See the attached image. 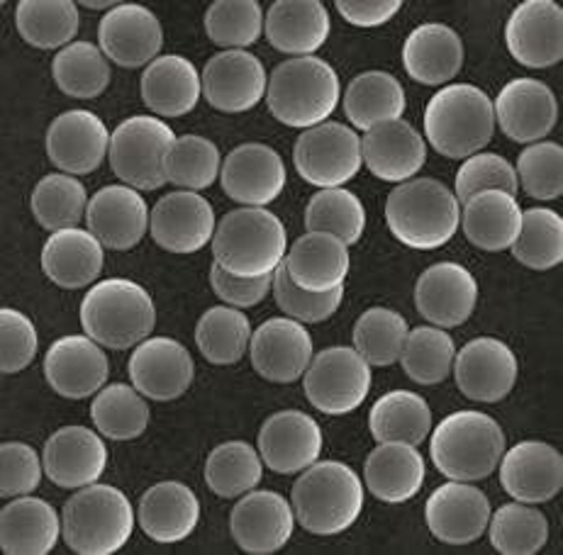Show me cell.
I'll return each instance as SVG.
<instances>
[{
    "instance_id": "6da1fadb",
    "label": "cell",
    "mask_w": 563,
    "mask_h": 555,
    "mask_svg": "<svg viewBox=\"0 0 563 555\" xmlns=\"http://www.w3.org/2000/svg\"><path fill=\"white\" fill-rule=\"evenodd\" d=\"M298 524L314 536H334L352 529L364 509V485L340 460L312 463L290 492Z\"/></svg>"
},
{
    "instance_id": "7a4b0ae2",
    "label": "cell",
    "mask_w": 563,
    "mask_h": 555,
    "mask_svg": "<svg viewBox=\"0 0 563 555\" xmlns=\"http://www.w3.org/2000/svg\"><path fill=\"white\" fill-rule=\"evenodd\" d=\"M288 252L286 226L266 208H240L224 214L216 236V264L240 278L272 276Z\"/></svg>"
},
{
    "instance_id": "3957f363",
    "label": "cell",
    "mask_w": 563,
    "mask_h": 555,
    "mask_svg": "<svg viewBox=\"0 0 563 555\" xmlns=\"http://www.w3.org/2000/svg\"><path fill=\"white\" fill-rule=\"evenodd\" d=\"M386 222L400 244L432 252L454 240L461 222L459 200L434 178L405 180L390 190Z\"/></svg>"
},
{
    "instance_id": "277c9868",
    "label": "cell",
    "mask_w": 563,
    "mask_h": 555,
    "mask_svg": "<svg viewBox=\"0 0 563 555\" xmlns=\"http://www.w3.org/2000/svg\"><path fill=\"white\" fill-rule=\"evenodd\" d=\"M505 453V434L490 414L454 412L444 417L430 441L434 468L449 480L478 482L498 470Z\"/></svg>"
},
{
    "instance_id": "5b68a950",
    "label": "cell",
    "mask_w": 563,
    "mask_h": 555,
    "mask_svg": "<svg viewBox=\"0 0 563 555\" xmlns=\"http://www.w3.org/2000/svg\"><path fill=\"white\" fill-rule=\"evenodd\" d=\"M495 110L486 90L471 84L439 88L424 110V134L437 154L468 158L488 146Z\"/></svg>"
},
{
    "instance_id": "8992f818",
    "label": "cell",
    "mask_w": 563,
    "mask_h": 555,
    "mask_svg": "<svg viewBox=\"0 0 563 555\" xmlns=\"http://www.w3.org/2000/svg\"><path fill=\"white\" fill-rule=\"evenodd\" d=\"M134 531V509L128 495L112 485L93 482L74 492L62 509V534L78 555H112Z\"/></svg>"
},
{
    "instance_id": "52a82bcc",
    "label": "cell",
    "mask_w": 563,
    "mask_h": 555,
    "mask_svg": "<svg viewBox=\"0 0 563 555\" xmlns=\"http://www.w3.org/2000/svg\"><path fill=\"white\" fill-rule=\"evenodd\" d=\"M342 86L332 66L318 56L278 64L268 78V110L286 127L310 130L328 120L340 103Z\"/></svg>"
},
{
    "instance_id": "ba28073f",
    "label": "cell",
    "mask_w": 563,
    "mask_h": 555,
    "mask_svg": "<svg viewBox=\"0 0 563 555\" xmlns=\"http://www.w3.org/2000/svg\"><path fill=\"white\" fill-rule=\"evenodd\" d=\"M156 308L150 292L128 278L100 280L81 302L84 332L100 346L128 351L154 332Z\"/></svg>"
},
{
    "instance_id": "9c48e42d",
    "label": "cell",
    "mask_w": 563,
    "mask_h": 555,
    "mask_svg": "<svg viewBox=\"0 0 563 555\" xmlns=\"http://www.w3.org/2000/svg\"><path fill=\"white\" fill-rule=\"evenodd\" d=\"M174 142V130L159 118H128L110 137L112 174L134 190H159L166 184L164 158Z\"/></svg>"
},
{
    "instance_id": "30bf717a",
    "label": "cell",
    "mask_w": 563,
    "mask_h": 555,
    "mask_svg": "<svg viewBox=\"0 0 563 555\" xmlns=\"http://www.w3.org/2000/svg\"><path fill=\"white\" fill-rule=\"evenodd\" d=\"M292 164L298 176L314 188H344L362 171V140L340 122H322L300 134Z\"/></svg>"
},
{
    "instance_id": "8fae6325",
    "label": "cell",
    "mask_w": 563,
    "mask_h": 555,
    "mask_svg": "<svg viewBox=\"0 0 563 555\" xmlns=\"http://www.w3.org/2000/svg\"><path fill=\"white\" fill-rule=\"evenodd\" d=\"M302 385L314 410L342 417L358 410L368 398L371 366L356 348L330 346L312 356Z\"/></svg>"
},
{
    "instance_id": "7c38bea8",
    "label": "cell",
    "mask_w": 563,
    "mask_h": 555,
    "mask_svg": "<svg viewBox=\"0 0 563 555\" xmlns=\"http://www.w3.org/2000/svg\"><path fill=\"white\" fill-rule=\"evenodd\" d=\"M505 44L517 64L527 69H549L563 59V10L554 0H525L517 5Z\"/></svg>"
},
{
    "instance_id": "4fadbf2b",
    "label": "cell",
    "mask_w": 563,
    "mask_h": 555,
    "mask_svg": "<svg viewBox=\"0 0 563 555\" xmlns=\"http://www.w3.org/2000/svg\"><path fill=\"white\" fill-rule=\"evenodd\" d=\"M44 378L66 400H86L103 390L110 376V360L88 334L56 338L44 356Z\"/></svg>"
},
{
    "instance_id": "5bb4252c",
    "label": "cell",
    "mask_w": 563,
    "mask_h": 555,
    "mask_svg": "<svg viewBox=\"0 0 563 555\" xmlns=\"http://www.w3.org/2000/svg\"><path fill=\"white\" fill-rule=\"evenodd\" d=\"M128 373L132 388H137L146 400L172 402L190 388L196 378V364L181 342L152 336L134 348Z\"/></svg>"
},
{
    "instance_id": "9a60e30c",
    "label": "cell",
    "mask_w": 563,
    "mask_h": 555,
    "mask_svg": "<svg viewBox=\"0 0 563 555\" xmlns=\"http://www.w3.org/2000/svg\"><path fill=\"white\" fill-rule=\"evenodd\" d=\"M200 84L206 103L228 115L256 108L268 90L264 64L246 49H230L212 56L202 69Z\"/></svg>"
},
{
    "instance_id": "2e32d148",
    "label": "cell",
    "mask_w": 563,
    "mask_h": 555,
    "mask_svg": "<svg viewBox=\"0 0 563 555\" xmlns=\"http://www.w3.org/2000/svg\"><path fill=\"white\" fill-rule=\"evenodd\" d=\"M286 164L266 144H242L224 158L220 184L224 196L242 208H266L286 188Z\"/></svg>"
},
{
    "instance_id": "e0dca14e",
    "label": "cell",
    "mask_w": 563,
    "mask_h": 555,
    "mask_svg": "<svg viewBox=\"0 0 563 555\" xmlns=\"http://www.w3.org/2000/svg\"><path fill=\"white\" fill-rule=\"evenodd\" d=\"M520 366L512 348L493 336H478L454 358L456 388L473 402H500L512 392Z\"/></svg>"
},
{
    "instance_id": "ac0fdd59",
    "label": "cell",
    "mask_w": 563,
    "mask_h": 555,
    "mask_svg": "<svg viewBox=\"0 0 563 555\" xmlns=\"http://www.w3.org/2000/svg\"><path fill=\"white\" fill-rule=\"evenodd\" d=\"M216 210L194 190L168 192L152 210L150 232L168 254H196L216 236Z\"/></svg>"
},
{
    "instance_id": "d6986e66",
    "label": "cell",
    "mask_w": 563,
    "mask_h": 555,
    "mask_svg": "<svg viewBox=\"0 0 563 555\" xmlns=\"http://www.w3.org/2000/svg\"><path fill=\"white\" fill-rule=\"evenodd\" d=\"M98 42L108 62L122 69H140L159 59L164 30L150 8L120 3L100 20Z\"/></svg>"
},
{
    "instance_id": "ffe728a7",
    "label": "cell",
    "mask_w": 563,
    "mask_h": 555,
    "mask_svg": "<svg viewBox=\"0 0 563 555\" xmlns=\"http://www.w3.org/2000/svg\"><path fill=\"white\" fill-rule=\"evenodd\" d=\"M296 526V512L284 495L272 490L246 492L230 514L236 546L250 555H272L286 546Z\"/></svg>"
},
{
    "instance_id": "44dd1931",
    "label": "cell",
    "mask_w": 563,
    "mask_h": 555,
    "mask_svg": "<svg viewBox=\"0 0 563 555\" xmlns=\"http://www.w3.org/2000/svg\"><path fill=\"white\" fill-rule=\"evenodd\" d=\"M250 356L254 370L264 380L296 382L306 376L312 360V336L290 317H274L252 332Z\"/></svg>"
},
{
    "instance_id": "7402d4cb",
    "label": "cell",
    "mask_w": 563,
    "mask_h": 555,
    "mask_svg": "<svg viewBox=\"0 0 563 555\" xmlns=\"http://www.w3.org/2000/svg\"><path fill=\"white\" fill-rule=\"evenodd\" d=\"M493 110L505 137L517 144L542 142L559 122L554 90L537 78H515L505 84Z\"/></svg>"
},
{
    "instance_id": "603a6c76",
    "label": "cell",
    "mask_w": 563,
    "mask_h": 555,
    "mask_svg": "<svg viewBox=\"0 0 563 555\" xmlns=\"http://www.w3.org/2000/svg\"><path fill=\"white\" fill-rule=\"evenodd\" d=\"M322 446L320 424L298 410L272 414L258 432V456L268 470L278 475H296L310 468L318 463Z\"/></svg>"
},
{
    "instance_id": "cb8c5ba5",
    "label": "cell",
    "mask_w": 563,
    "mask_h": 555,
    "mask_svg": "<svg viewBox=\"0 0 563 555\" xmlns=\"http://www.w3.org/2000/svg\"><path fill=\"white\" fill-rule=\"evenodd\" d=\"M110 137L106 122L96 112H62L47 130V156L69 176L93 174L110 154Z\"/></svg>"
},
{
    "instance_id": "d4e9b609",
    "label": "cell",
    "mask_w": 563,
    "mask_h": 555,
    "mask_svg": "<svg viewBox=\"0 0 563 555\" xmlns=\"http://www.w3.org/2000/svg\"><path fill=\"white\" fill-rule=\"evenodd\" d=\"M478 302V282L468 268L444 260L420 276L415 286V308L439 330H454L468 322Z\"/></svg>"
},
{
    "instance_id": "484cf974",
    "label": "cell",
    "mask_w": 563,
    "mask_h": 555,
    "mask_svg": "<svg viewBox=\"0 0 563 555\" xmlns=\"http://www.w3.org/2000/svg\"><path fill=\"white\" fill-rule=\"evenodd\" d=\"M500 485L515 502L542 504L563 487L561 453L544 441H520L500 458Z\"/></svg>"
},
{
    "instance_id": "4316f807",
    "label": "cell",
    "mask_w": 563,
    "mask_h": 555,
    "mask_svg": "<svg viewBox=\"0 0 563 555\" xmlns=\"http://www.w3.org/2000/svg\"><path fill=\"white\" fill-rule=\"evenodd\" d=\"M424 517L434 539L449 546H468L486 534L490 502L478 487L452 480L430 495Z\"/></svg>"
},
{
    "instance_id": "83f0119b",
    "label": "cell",
    "mask_w": 563,
    "mask_h": 555,
    "mask_svg": "<svg viewBox=\"0 0 563 555\" xmlns=\"http://www.w3.org/2000/svg\"><path fill=\"white\" fill-rule=\"evenodd\" d=\"M152 212L146 200L130 186L100 188L88 200L86 224L96 240L110 252H130L150 230Z\"/></svg>"
},
{
    "instance_id": "f1b7e54d",
    "label": "cell",
    "mask_w": 563,
    "mask_h": 555,
    "mask_svg": "<svg viewBox=\"0 0 563 555\" xmlns=\"http://www.w3.org/2000/svg\"><path fill=\"white\" fill-rule=\"evenodd\" d=\"M44 475L64 490H81L108 470V448L86 426H64L54 432L42 451Z\"/></svg>"
},
{
    "instance_id": "f546056e",
    "label": "cell",
    "mask_w": 563,
    "mask_h": 555,
    "mask_svg": "<svg viewBox=\"0 0 563 555\" xmlns=\"http://www.w3.org/2000/svg\"><path fill=\"white\" fill-rule=\"evenodd\" d=\"M362 156L371 174L383 184H405L420 174L427 162V144L410 122H386L368 130Z\"/></svg>"
},
{
    "instance_id": "4dcf8cb0",
    "label": "cell",
    "mask_w": 563,
    "mask_h": 555,
    "mask_svg": "<svg viewBox=\"0 0 563 555\" xmlns=\"http://www.w3.org/2000/svg\"><path fill=\"white\" fill-rule=\"evenodd\" d=\"M402 64L418 84L442 86L454 81L464 66V42L459 32L442 22L415 27L402 44Z\"/></svg>"
},
{
    "instance_id": "1f68e13d",
    "label": "cell",
    "mask_w": 563,
    "mask_h": 555,
    "mask_svg": "<svg viewBox=\"0 0 563 555\" xmlns=\"http://www.w3.org/2000/svg\"><path fill=\"white\" fill-rule=\"evenodd\" d=\"M137 521L156 543L186 541L200 521V502L188 485L166 480L142 495Z\"/></svg>"
},
{
    "instance_id": "d6a6232c",
    "label": "cell",
    "mask_w": 563,
    "mask_h": 555,
    "mask_svg": "<svg viewBox=\"0 0 563 555\" xmlns=\"http://www.w3.org/2000/svg\"><path fill=\"white\" fill-rule=\"evenodd\" d=\"M330 13L318 0H278L266 13V40L276 52L312 56L330 37Z\"/></svg>"
},
{
    "instance_id": "836d02e7",
    "label": "cell",
    "mask_w": 563,
    "mask_h": 555,
    "mask_svg": "<svg viewBox=\"0 0 563 555\" xmlns=\"http://www.w3.org/2000/svg\"><path fill=\"white\" fill-rule=\"evenodd\" d=\"M286 270L298 288L308 292H330L344 286L349 274V246L332 234L308 232L290 246Z\"/></svg>"
},
{
    "instance_id": "e575fe53",
    "label": "cell",
    "mask_w": 563,
    "mask_h": 555,
    "mask_svg": "<svg viewBox=\"0 0 563 555\" xmlns=\"http://www.w3.org/2000/svg\"><path fill=\"white\" fill-rule=\"evenodd\" d=\"M144 106L162 118H184L202 96L200 74L186 56L166 54L154 59L142 74Z\"/></svg>"
},
{
    "instance_id": "d590c367",
    "label": "cell",
    "mask_w": 563,
    "mask_h": 555,
    "mask_svg": "<svg viewBox=\"0 0 563 555\" xmlns=\"http://www.w3.org/2000/svg\"><path fill=\"white\" fill-rule=\"evenodd\" d=\"M103 244L88 230L54 232L42 246V270L54 286L78 290L91 286L103 270Z\"/></svg>"
},
{
    "instance_id": "8d00e7d4",
    "label": "cell",
    "mask_w": 563,
    "mask_h": 555,
    "mask_svg": "<svg viewBox=\"0 0 563 555\" xmlns=\"http://www.w3.org/2000/svg\"><path fill=\"white\" fill-rule=\"evenodd\" d=\"M59 534V514L40 497H18L0 512V546L8 555H47Z\"/></svg>"
},
{
    "instance_id": "74e56055",
    "label": "cell",
    "mask_w": 563,
    "mask_h": 555,
    "mask_svg": "<svg viewBox=\"0 0 563 555\" xmlns=\"http://www.w3.org/2000/svg\"><path fill=\"white\" fill-rule=\"evenodd\" d=\"M424 458L418 446L378 444L368 453L364 480L368 492L386 504H402L412 500L424 485Z\"/></svg>"
},
{
    "instance_id": "f35d334b",
    "label": "cell",
    "mask_w": 563,
    "mask_h": 555,
    "mask_svg": "<svg viewBox=\"0 0 563 555\" xmlns=\"http://www.w3.org/2000/svg\"><path fill=\"white\" fill-rule=\"evenodd\" d=\"M461 226L473 246L483 252H505L520 236L522 210L510 192L483 190L464 202Z\"/></svg>"
},
{
    "instance_id": "ab89813d",
    "label": "cell",
    "mask_w": 563,
    "mask_h": 555,
    "mask_svg": "<svg viewBox=\"0 0 563 555\" xmlns=\"http://www.w3.org/2000/svg\"><path fill=\"white\" fill-rule=\"evenodd\" d=\"M408 100L400 81L388 71H364L344 93V115L356 130H374L378 124L396 122L402 118Z\"/></svg>"
},
{
    "instance_id": "60d3db41",
    "label": "cell",
    "mask_w": 563,
    "mask_h": 555,
    "mask_svg": "<svg viewBox=\"0 0 563 555\" xmlns=\"http://www.w3.org/2000/svg\"><path fill=\"white\" fill-rule=\"evenodd\" d=\"M368 429L378 444L420 446L432 432L430 404L410 390L386 392L371 407Z\"/></svg>"
},
{
    "instance_id": "b9f144b4",
    "label": "cell",
    "mask_w": 563,
    "mask_h": 555,
    "mask_svg": "<svg viewBox=\"0 0 563 555\" xmlns=\"http://www.w3.org/2000/svg\"><path fill=\"white\" fill-rule=\"evenodd\" d=\"M52 76L64 96L91 100L106 93L110 84V64L103 49L91 42H74L52 62Z\"/></svg>"
},
{
    "instance_id": "7bdbcfd3",
    "label": "cell",
    "mask_w": 563,
    "mask_h": 555,
    "mask_svg": "<svg viewBox=\"0 0 563 555\" xmlns=\"http://www.w3.org/2000/svg\"><path fill=\"white\" fill-rule=\"evenodd\" d=\"M20 37L37 49L69 47L78 32V8L71 0H20L15 8Z\"/></svg>"
},
{
    "instance_id": "ee69618b",
    "label": "cell",
    "mask_w": 563,
    "mask_h": 555,
    "mask_svg": "<svg viewBox=\"0 0 563 555\" xmlns=\"http://www.w3.org/2000/svg\"><path fill=\"white\" fill-rule=\"evenodd\" d=\"M150 404L137 388L125 382H112L96 395L91 419L96 429L110 441L140 439L150 426Z\"/></svg>"
},
{
    "instance_id": "f6af8a7d",
    "label": "cell",
    "mask_w": 563,
    "mask_h": 555,
    "mask_svg": "<svg viewBox=\"0 0 563 555\" xmlns=\"http://www.w3.org/2000/svg\"><path fill=\"white\" fill-rule=\"evenodd\" d=\"M252 342V324L236 308H210L196 324V344L212 366H232L242 360Z\"/></svg>"
},
{
    "instance_id": "bcb514c9",
    "label": "cell",
    "mask_w": 563,
    "mask_h": 555,
    "mask_svg": "<svg viewBox=\"0 0 563 555\" xmlns=\"http://www.w3.org/2000/svg\"><path fill=\"white\" fill-rule=\"evenodd\" d=\"M264 460L244 441H224L210 451L206 460V482L222 500L252 492L262 482Z\"/></svg>"
},
{
    "instance_id": "7dc6e473",
    "label": "cell",
    "mask_w": 563,
    "mask_h": 555,
    "mask_svg": "<svg viewBox=\"0 0 563 555\" xmlns=\"http://www.w3.org/2000/svg\"><path fill=\"white\" fill-rule=\"evenodd\" d=\"M30 208L44 230H74L86 218L88 196L81 180L69 174H49L35 186Z\"/></svg>"
},
{
    "instance_id": "c3c4849f",
    "label": "cell",
    "mask_w": 563,
    "mask_h": 555,
    "mask_svg": "<svg viewBox=\"0 0 563 555\" xmlns=\"http://www.w3.org/2000/svg\"><path fill=\"white\" fill-rule=\"evenodd\" d=\"M308 232L332 234L346 246L362 242L366 230V210L352 190L324 188L310 198L306 208Z\"/></svg>"
},
{
    "instance_id": "681fc988",
    "label": "cell",
    "mask_w": 563,
    "mask_h": 555,
    "mask_svg": "<svg viewBox=\"0 0 563 555\" xmlns=\"http://www.w3.org/2000/svg\"><path fill=\"white\" fill-rule=\"evenodd\" d=\"M456 358L454 338L439 326H418L405 338L400 364L405 376L420 385H437L452 376Z\"/></svg>"
},
{
    "instance_id": "f907efd6",
    "label": "cell",
    "mask_w": 563,
    "mask_h": 555,
    "mask_svg": "<svg viewBox=\"0 0 563 555\" xmlns=\"http://www.w3.org/2000/svg\"><path fill=\"white\" fill-rule=\"evenodd\" d=\"M488 536L503 555H537L549 541V521L542 512L522 502L503 504L490 514Z\"/></svg>"
},
{
    "instance_id": "816d5d0a",
    "label": "cell",
    "mask_w": 563,
    "mask_h": 555,
    "mask_svg": "<svg viewBox=\"0 0 563 555\" xmlns=\"http://www.w3.org/2000/svg\"><path fill=\"white\" fill-rule=\"evenodd\" d=\"M220 149L216 142L198 134H184L176 137L172 149L164 158V178L181 190H206L216 184L220 176Z\"/></svg>"
},
{
    "instance_id": "f5cc1de1",
    "label": "cell",
    "mask_w": 563,
    "mask_h": 555,
    "mask_svg": "<svg viewBox=\"0 0 563 555\" xmlns=\"http://www.w3.org/2000/svg\"><path fill=\"white\" fill-rule=\"evenodd\" d=\"M408 332V322L396 310L371 308L356 320L352 338L368 366L386 368L400 360Z\"/></svg>"
},
{
    "instance_id": "db71d44e",
    "label": "cell",
    "mask_w": 563,
    "mask_h": 555,
    "mask_svg": "<svg viewBox=\"0 0 563 555\" xmlns=\"http://www.w3.org/2000/svg\"><path fill=\"white\" fill-rule=\"evenodd\" d=\"M510 248L512 256L527 268H556L563 260V218L549 208L522 212V230Z\"/></svg>"
},
{
    "instance_id": "11a10c76",
    "label": "cell",
    "mask_w": 563,
    "mask_h": 555,
    "mask_svg": "<svg viewBox=\"0 0 563 555\" xmlns=\"http://www.w3.org/2000/svg\"><path fill=\"white\" fill-rule=\"evenodd\" d=\"M262 32L264 13L256 0H216L206 13V35L224 52L252 47Z\"/></svg>"
},
{
    "instance_id": "9f6ffc18",
    "label": "cell",
    "mask_w": 563,
    "mask_h": 555,
    "mask_svg": "<svg viewBox=\"0 0 563 555\" xmlns=\"http://www.w3.org/2000/svg\"><path fill=\"white\" fill-rule=\"evenodd\" d=\"M517 180L534 200H556L563 192V149L556 142L529 144L517 158Z\"/></svg>"
},
{
    "instance_id": "6f0895ef",
    "label": "cell",
    "mask_w": 563,
    "mask_h": 555,
    "mask_svg": "<svg viewBox=\"0 0 563 555\" xmlns=\"http://www.w3.org/2000/svg\"><path fill=\"white\" fill-rule=\"evenodd\" d=\"M274 298L278 308L284 310V314H288L290 320H296L300 324H314L330 320V317L340 310V304L344 300V286L330 292H308L290 280L286 264H280L274 270Z\"/></svg>"
},
{
    "instance_id": "680465c9",
    "label": "cell",
    "mask_w": 563,
    "mask_h": 555,
    "mask_svg": "<svg viewBox=\"0 0 563 555\" xmlns=\"http://www.w3.org/2000/svg\"><path fill=\"white\" fill-rule=\"evenodd\" d=\"M520 180L515 166L500 154H473L461 164L456 174V200L466 202L483 190H503L517 196Z\"/></svg>"
},
{
    "instance_id": "91938a15",
    "label": "cell",
    "mask_w": 563,
    "mask_h": 555,
    "mask_svg": "<svg viewBox=\"0 0 563 555\" xmlns=\"http://www.w3.org/2000/svg\"><path fill=\"white\" fill-rule=\"evenodd\" d=\"M40 336L35 324L20 310H0V368L5 376L25 370L37 356Z\"/></svg>"
},
{
    "instance_id": "94428289",
    "label": "cell",
    "mask_w": 563,
    "mask_h": 555,
    "mask_svg": "<svg viewBox=\"0 0 563 555\" xmlns=\"http://www.w3.org/2000/svg\"><path fill=\"white\" fill-rule=\"evenodd\" d=\"M44 463L37 451L22 441H5L0 446V497H25L42 482Z\"/></svg>"
},
{
    "instance_id": "6125c7cd",
    "label": "cell",
    "mask_w": 563,
    "mask_h": 555,
    "mask_svg": "<svg viewBox=\"0 0 563 555\" xmlns=\"http://www.w3.org/2000/svg\"><path fill=\"white\" fill-rule=\"evenodd\" d=\"M210 286L224 304H232V308H256L274 290V274L262 278H240L228 274L218 264H212Z\"/></svg>"
},
{
    "instance_id": "be15d7a7",
    "label": "cell",
    "mask_w": 563,
    "mask_h": 555,
    "mask_svg": "<svg viewBox=\"0 0 563 555\" xmlns=\"http://www.w3.org/2000/svg\"><path fill=\"white\" fill-rule=\"evenodd\" d=\"M402 0H336L340 15L354 27H380L400 13Z\"/></svg>"
},
{
    "instance_id": "e7e4bbea",
    "label": "cell",
    "mask_w": 563,
    "mask_h": 555,
    "mask_svg": "<svg viewBox=\"0 0 563 555\" xmlns=\"http://www.w3.org/2000/svg\"><path fill=\"white\" fill-rule=\"evenodd\" d=\"M84 5H86V8H91V10H108V13H110V10H112V8H118L120 3H115V0H108V3H106V0H100V3H88V0H86Z\"/></svg>"
}]
</instances>
